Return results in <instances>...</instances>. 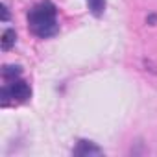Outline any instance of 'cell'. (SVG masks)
Instances as JSON below:
<instances>
[{"label": "cell", "instance_id": "cell-1", "mask_svg": "<svg viewBox=\"0 0 157 157\" xmlns=\"http://www.w3.org/2000/svg\"><path fill=\"white\" fill-rule=\"evenodd\" d=\"M28 26L41 39L56 35L57 30H59L56 6L52 2H48V0H44V2L37 4L35 8H32L30 13H28Z\"/></svg>", "mask_w": 157, "mask_h": 157}, {"label": "cell", "instance_id": "cell-2", "mask_svg": "<svg viewBox=\"0 0 157 157\" xmlns=\"http://www.w3.org/2000/svg\"><path fill=\"white\" fill-rule=\"evenodd\" d=\"M2 105H8L10 100L13 102H26L30 96H32V89L26 82L22 80H15V82H10L8 85L2 87Z\"/></svg>", "mask_w": 157, "mask_h": 157}, {"label": "cell", "instance_id": "cell-3", "mask_svg": "<svg viewBox=\"0 0 157 157\" xmlns=\"http://www.w3.org/2000/svg\"><path fill=\"white\" fill-rule=\"evenodd\" d=\"M72 153L78 155V157H94V155H102L104 150L100 146H96L94 142H91V140H80L76 144Z\"/></svg>", "mask_w": 157, "mask_h": 157}, {"label": "cell", "instance_id": "cell-4", "mask_svg": "<svg viewBox=\"0 0 157 157\" xmlns=\"http://www.w3.org/2000/svg\"><path fill=\"white\" fill-rule=\"evenodd\" d=\"M15 39H17L15 30L8 28V30L2 33V39H0V46H2V50H11V46L15 44Z\"/></svg>", "mask_w": 157, "mask_h": 157}, {"label": "cell", "instance_id": "cell-5", "mask_svg": "<svg viewBox=\"0 0 157 157\" xmlns=\"http://www.w3.org/2000/svg\"><path fill=\"white\" fill-rule=\"evenodd\" d=\"M87 6L94 17H102L105 11V0H87Z\"/></svg>", "mask_w": 157, "mask_h": 157}, {"label": "cell", "instance_id": "cell-6", "mask_svg": "<svg viewBox=\"0 0 157 157\" xmlns=\"http://www.w3.org/2000/svg\"><path fill=\"white\" fill-rule=\"evenodd\" d=\"M21 74H22L21 67H13V65H8V67H4V70H2V76H4L6 82H15Z\"/></svg>", "mask_w": 157, "mask_h": 157}, {"label": "cell", "instance_id": "cell-7", "mask_svg": "<svg viewBox=\"0 0 157 157\" xmlns=\"http://www.w3.org/2000/svg\"><path fill=\"white\" fill-rule=\"evenodd\" d=\"M2 21H4V22L10 21V11H8V6H6V4H2Z\"/></svg>", "mask_w": 157, "mask_h": 157}, {"label": "cell", "instance_id": "cell-8", "mask_svg": "<svg viewBox=\"0 0 157 157\" xmlns=\"http://www.w3.org/2000/svg\"><path fill=\"white\" fill-rule=\"evenodd\" d=\"M146 22H148V24H155V22H157V15H150V17L146 19Z\"/></svg>", "mask_w": 157, "mask_h": 157}]
</instances>
